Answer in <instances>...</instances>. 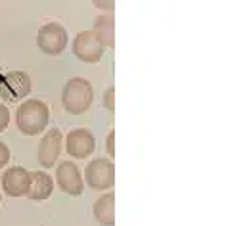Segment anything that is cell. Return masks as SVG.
<instances>
[{
	"mask_svg": "<svg viewBox=\"0 0 249 226\" xmlns=\"http://www.w3.org/2000/svg\"><path fill=\"white\" fill-rule=\"evenodd\" d=\"M50 123V109L42 100H27L16 111V125L25 136L42 134Z\"/></svg>",
	"mask_w": 249,
	"mask_h": 226,
	"instance_id": "1",
	"label": "cell"
},
{
	"mask_svg": "<svg viewBox=\"0 0 249 226\" xmlns=\"http://www.w3.org/2000/svg\"><path fill=\"white\" fill-rule=\"evenodd\" d=\"M94 102V88L90 81L83 77H73L65 83L62 90V105L67 113L81 115Z\"/></svg>",
	"mask_w": 249,
	"mask_h": 226,
	"instance_id": "2",
	"label": "cell"
},
{
	"mask_svg": "<svg viewBox=\"0 0 249 226\" xmlns=\"http://www.w3.org/2000/svg\"><path fill=\"white\" fill-rule=\"evenodd\" d=\"M85 182L92 190H109L115 186V165L111 159L96 157L85 169Z\"/></svg>",
	"mask_w": 249,
	"mask_h": 226,
	"instance_id": "3",
	"label": "cell"
},
{
	"mask_svg": "<svg viewBox=\"0 0 249 226\" xmlns=\"http://www.w3.org/2000/svg\"><path fill=\"white\" fill-rule=\"evenodd\" d=\"M67 40H69V36H67L65 27L56 23V21H50V23L42 25L38 29V35H36V46L48 56L62 54L65 46H67Z\"/></svg>",
	"mask_w": 249,
	"mask_h": 226,
	"instance_id": "4",
	"label": "cell"
},
{
	"mask_svg": "<svg viewBox=\"0 0 249 226\" xmlns=\"http://www.w3.org/2000/svg\"><path fill=\"white\" fill-rule=\"evenodd\" d=\"M31 79L25 71H10L0 79V96L6 102H19L29 96Z\"/></svg>",
	"mask_w": 249,
	"mask_h": 226,
	"instance_id": "5",
	"label": "cell"
},
{
	"mask_svg": "<svg viewBox=\"0 0 249 226\" xmlns=\"http://www.w3.org/2000/svg\"><path fill=\"white\" fill-rule=\"evenodd\" d=\"M56 182L62 192L73 197L81 195L85 190V178L73 161H63L60 167H56Z\"/></svg>",
	"mask_w": 249,
	"mask_h": 226,
	"instance_id": "6",
	"label": "cell"
},
{
	"mask_svg": "<svg viewBox=\"0 0 249 226\" xmlns=\"http://www.w3.org/2000/svg\"><path fill=\"white\" fill-rule=\"evenodd\" d=\"M96 150V138L90 130L73 129L65 136V152L75 159H85Z\"/></svg>",
	"mask_w": 249,
	"mask_h": 226,
	"instance_id": "7",
	"label": "cell"
},
{
	"mask_svg": "<svg viewBox=\"0 0 249 226\" xmlns=\"http://www.w3.org/2000/svg\"><path fill=\"white\" fill-rule=\"evenodd\" d=\"M104 46L94 38L90 31L77 33L75 40H73V54L75 58H79L85 64H98L104 56Z\"/></svg>",
	"mask_w": 249,
	"mask_h": 226,
	"instance_id": "8",
	"label": "cell"
},
{
	"mask_svg": "<svg viewBox=\"0 0 249 226\" xmlns=\"http://www.w3.org/2000/svg\"><path fill=\"white\" fill-rule=\"evenodd\" d=\"M62 152V132L60 129H50L38 142V163L44 169L54 167Z\"/></svg>",
	"mask_w": 249,
	"mask_h": 226,
	"instance_id": "9",
	"label": "cell"
},
{
	"mask_svg": "<svg viewBox=\"0 0 249 226\" xmlns=\"http://www.w3.org/2000/svg\"><path fill=\"white\" fill-rule=\"evenodd\" d=\"M31 182V173L23 167H10L2 174V190L10 197H21L27 194Z\"/></svg>",
	"mask_w": 249,
	"mask_h": 226,
	"instance_id": "10",
	"label": "cell"
},
{
	"mask_svg": "<svg viewBox=\"0 0 249 226\" xmlns=\"http://www.w3.org/2000/svg\"><path fill=\"white\" fill-rule=\"evenodd\" d=\"M54 192V180L48 173L44 171H33L31 173V182H29V190H27V197L33 201H44L48 199Z\"/></svg>",
	"mask_w": 249,
	"mask_h": 226,
	"instance_id": "11",
	"label": "cell"
},
{
	"mask_svg": "<svg viewBox=\"0 0 249 226\" xmlns=\"http://www.w3.org/2000/svg\"><path fill=\"white\" fill-rule=\"evenodd\" d=\"M90 33L104 48H113L115 46V19H113V16H106V14L98 16L94 19Z\"/></svg>",
	"mask_w": 249,
	"mask_h": 226,
	"instance_id": "12",
	"label": "cell"
},
{
	"mask_svg": "<svg viewBox=\"0 0 249 226\" xmlns=\"http://www.w3.org/2000/svg\"><path fill=\"white\" fill-rule=\"evenodd\" d=\"M94 217L100 225L104 226H113L115 225V194L107 192V194L100 195L96 199L92 207Z\"/></svg>",
	"mask_w": 249,
	"mask_h": 226,
	"instance_id": "13",
	"label": "cell"
},
{
	"mask_svg": "<svg viewBox=\"0 0 249 226\" xmlns=\"http://www.w3.org/2000/svg\"><path fill=\"white\" fill-rule=\"evenodd\" d=\"M104 107H106L109 113L115 111V88H113V87H109V88L106 90V94H104Z\"/></svg>",
	"mask_w": 249,
	"mask_h": 226,
	"instance_id": "14",
	"label": "cell"
},
{
	"mask_svg": "<svg viewBox=\"0 0 249 226\" xmlns=\"http://www.w3.org/2000/svg\"><path fill=\"white\" fill-rule=\"evenodd\" d=\"M106 152H107L109 159L115 157V130H111V132L107 134V140H106Z\"/></svg>",
	"mask_w": 249,
	"mask_h": 226,
	"instance_id": "15",
	"label": "cell"
},
{
	"mask_svg": "<svg viewBox=\"0 0 249 226\" xmlns=\"http://www.w3.org/2000/svg\"><path fill=\"white\" fill-rule=\"evenodd\" d=\"M8 125H10V109L4 104H0V132L6 130Z\"/></svg>",
	"mask_w": 249,
	"mask_h": 226,
	"instance_id": "16",
	"label": "cell"
},
{
	"mask_svg": "<svg viewBox=\"0 0 249 226\" xmlns=\"http://www.w3.org/2000/svg\"><path fill=\"white\" fill-rule=\"evenodd\" d=\"M8 161H10V148L0 140V169L6 167Z\"/></svg>",
	"mask_w": 249,
	"mask_h": 226,
	"instance_id": "17",
	"label": "cell"
},
{
	"mask_svg": "<svg viewBox=\"0 0 249 226\" xmlns=\"http://www.w3.org/2000/svg\"><path fill=\"white\" fill-rule=\"evenodd\" d=\"M94 6L98 8V10H104V12H107V16H111L113 14V8H115V2H94Z\"/></svg>",
	"mask_w": 249,
	"mask_h": 226,
	"instance_id": "18",
	"label": "cell"
},
{
	"mask_svg": "<svg viewBox=\"0 0 249 226\" xmlns=\"http://www.w3.org/2000/svg\"><path fill=\"white\" fill-rule=\"evenodd\" d=\"M0 199H2V195H0Z\"/></svg>",
	"mask_w": 249,
	"mask_h": 226,
	"instance_id": "19",
	"label": "cell"
}]
</instances>
